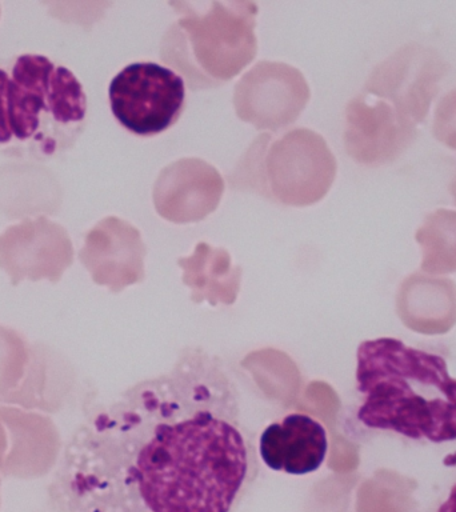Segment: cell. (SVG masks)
<instances>
[{
	"label": "cell",
	"instance_id": "1",
	"mask_svg": "<svg viewBox=\"0 0 456 512\" xmlns=\"http://www.w3.org/2000/svg\"><path fill=\"white\" fill-rule=\"evenodd\" d=\"M75 448L74 512H239L260 472L238 386L199 346L96 412Z\"/></svg>",
	"mask_w": 456,
	"mask_h": 512
},
{
	"label": "cell",
	"instance_id": "2",
	"mask_svg": "<svg viewBox=\"0 0 456 512\" xmlns=\"http://www.w3.org/2000/svg\"><path fill=\"white\" fill-rule=\"evenodd\" d=\"M356 422L416 443L456 442V348L368 339L356 350Z\"/></svg>",
	"mask_w": 456,
	"mask_h": 512
},
{
	"label": "cell",
	"instance_id": "3",
	"mask_svg": "<svg viewBox=\"0 0 456 512\" xmlns=\"http://www.w3.org/2000/svg\"><path fill=\"white\" fill-rule=\"evenodd\" d=\"M87 96L74 72L47 56L16 59L0 75V144L34 142L44 155L70 147L83 130Z\"/></svg>",
	"mask_w": 456,
	"mask_h": 512
},
{
	"label": "cell",
	"instance_id": "4",
	"mask_svg": "<svg viewBox=\"0 0 456 512\" xmlns=\"http://www.w3.org/2000/svg\"><path fill=\"white\" fill-rule=\"evenodd\" d=\"M180 14L163 36L160 58L186 76L192 91L234 79L258 52L252 2H211L206 8L171 2Z\"/></svg>",
	"mask_w": 456,
	"mask_h": 512
},
{
	"label": "cell",
	"instance_id": "5",
	"mask_svg": "<svg viewBox=\"0 0 456 512\" xmlns=\"http://www.w3.org/2000/svg\"><path fill=\"white\" fill-rule=\"evenodd\" d=\"M256 138L231 176L232 188H250L288 206H308L322 199L336 175V159L315 132L295 130L270 142Z\"/></svg>",
	"mask_w": 456,
	"mask_h": 512
},
{
	"label": "cell",
	"instance_id": "6",
	"mask_svg": "<svg viewBox=\"0 0 456 512\" xmlns=\"http://www.w3.org/2000/svg\"><path fill=\"white\" fill-rule=\"evenodd\" d=\"M112 114L127 131L155 136L174 126L186 107V83L158 63L128 64L111 80Z\"/></svg>",
	"mask_w": 456,
	"mask_h": 512
},
{
	"label": "cell",
	"instance_id": "7",
	"mask_svg": "<svg viewBox=\"0 0 456 512\" xmlns=\"http://www.w3.org/2000/svg\"><path fill=\"white\" fill-rule=\"evenodd\" d=\"M450 64L435 48L410 42L372 70L364 92L390 103L416 126L424 123Z\"/></svg>",
	"mask_w": 456,
	"mask_h": 512
},
{
	"label": "cell",
	"instance_id": "8",
	"mask_svg": "<svg viewBox=\"0 0 456 512\" xmlns=\"http://www.w3.org/2000/svg\"><path fill=\"white\" fill-rule=\"evenodd\" d=\"M310 99L302 72L286 63L260 62L235 87L239 118L258 130L279 131L294 123Z\"/></svg>",
	"mask_w": 456,
	"mask_h": 512
},
{
	"label": "cell",
	"instance_id": "9",
	"mask_svg": "<svg viewBox=\"0 0 456 512\" xmlns=\"http://www.w3.org/2000/svg\"><path fill=\"white\" fill-rule=\"evenodd\" d=\"M72 262L70 236L46 216L24 220L0 235V268L10 276L12 286L26 279L58 283Z\"/></svg>",
	"mask_w": 456,
	"mask_h": 512
},
{
	"label": "cell",
	"instance_id": "10",
	"mask_svg": "<svg viewBox=\"0 0 456 512\" xmlns=\"http://www.w3.org/2000/svg\"><path fill=\"white\" fill-rule=\"evenodd\" d=\"M418 134L419 126L378 96L363 92L348 103L344 146L358 163H390L415 142Z\"/></svg>",
	"mask_w": 456,
	"mask_h": 512
},
{
	"label": "cell",
	"instance_id": "11",
	"mask_svg": "<svg viewBox=\"0 0 456 512\" xmlns=\"http://www.w3.org/2000/svg\"><path fill=\"white\" fill-rule=\"evenodd\" d=\"M222 176L202 159H180L160 172L154 187L156 211L172 223L203 220L219 206Z\"/></svg>",
	"mask_w": 456,
	"mask_h": 512
},
{
	"label": "cell",
	"instance_id": "12",
	"mask_svg": "<svg viewBox=\"0 0 456 512\" xmlns=\"http://www.w3.org/2000/svg\"><path fill=\"white\" fill-rule=\"evenodd\" d=\"M328 434L318 419L292 412L268 424L258 438V454L270 470L288 475H307L326 462Z\"/></svg>",
	"mask_w": 456,
	"mask_h": 512
},
{
	"label": "cell",
	"instance_id": "13",
	"mask_svg": "<svg viewBox=\"0 0 456 512\" xmlns=\"http://www.w3.org/2000/svg\"><path fill=\"white\" fill-rule=\"evenodd\" d=\"M0 420L10 434L2 474L22 480L47 475L58 460L62 440L50 416L0 406Z\"/></svg>",
	"mask_w": 456,
	"mask_h": 512
},
{
	"label": "cell",
	"instance_id": "14",
	"mask_svg": "<svg viewBox=\"0 0 456 512\" xmlns=\"http://www.w3.org/2000/svg\"><path fill=\"white\" fill-rule=\"evenodd\" d=\"M138 246H142L140 234L131 223L116 216H107L88 232L79 256L96 283L111 286L119 256L134 251Z\"/></svg>",
	"mask_w": 456,
	"mask_h": 512
},
{
	"label": "cell",
	"instance_id": "15",
	"mask_svg": "<svg viewBox=\"0 0 456 512\" xmlns=\"http://www.w3.org/2000/svg\"><path fill=\"white\" fill-rule=\"evenodd\" d=\"M60 363L58 354L52 352L50 347L43 344L31 346L26 376L18 390L12 392L4 403L18 404L26 410L38 408L46 412L58 411L62 403L60 399L66 391L64 368Z\"/></svg>",
	"mask_w": 456,
	"mask_h": 512
},
{
	"label": "cell",
	"instance_id": "16",
	"mask_svg": "<svg viewBox=\"0 0 456 512\" xmlns=\"http://www.w3.org/2000/svg\"><path fill=\"white\" fill-rule=\"evenodd\" d=\"M423 250L424 270H456V211L438 208L424 216L415 234Z\"/></svg>",
	"mask_w": 456,
	"mask_h": 512
},
{
	"label": "cell",
	"instance_id": "17",
	"mask_svg": "<svg viewBox=\"0 0 456 512\" xmlns=\"http://www.w3.org/2000/svg\"><path fill=\"white\" fill-rule=\"evenodd\" d=\"M31 344L14 328L0 324V403L18 390L26 376Z\"/></svg>",
	"mask_w": 456,
	"mask_h": 512
},
{
	"label": "cell",
	"instance_id": "18",
	"mask_svg": "<svg viewBox=\"0 0 456 512\" xmlns=\"http://www.w3.org/2000/svg\"><path fill=\"white\" fill-rule=\"evenodd\" d=\"M432 134L456 151V87L448 91L436 104Z\"/></svg>",
	"mask_w": 456,
	"mask_h": 512
},
{
	"label": "cell",
	"instance_id": "19",
	"mask_svg": "<svg viewBox=\"0 0 456 512\" xmlns=\"http://www.w3.org/2000/svg\"><path fill=\"white\" fill-rule=\"evenodd\" d=\"M436 512H456V482L452 484L446 498L439 503Z\"/></svg>",
	"mask_w": 456,
	"mask_h": 512
},
{
	"label": "cell",
	"instance_id": "20",
	"mask_svg": "<svg viewBox=\"0 0 456 512\" xmlns=\"http://www.w3.org/2000/svg\"><path fill=\"white\" fill-rule=\"evenodd\" d=\"M8 448V436L6 432V427L2 420H0V472L3 470L4 459H6Z\"/></svg>",
	"mask_w": 456,
	"mask_h": 512
},
{
	"label": "cell",
	"instance_id": "21",
	"mask_svg": "<svg viewBox=\"0 0 456 512\" xmlns=\"http://www.w3.org/2000/svg\"><path fill=\"white\" fill-rule=\"evenodd\" d=\"M450 192H451L452 198H454L455 204H456V176L454 179L451 180Z\"/></svg>",
	"mask_w": 456,
	"mask_h": 512
},
{
	"label": "cell",
	"instance_id": "22",
	"mask_svg": "<svg viewBox=\"0 0 456 512\" xmlns=\"http://www.w3.org/2000/svg\"><path fill=\"white\" fill-rule=\"evenodd\" d=\"M0 486H2V480H0ZM0 506H2V500H0Z\"/></svg>",
	"mask_w": 456,
	"mask_h": 512
}]
</instances>
